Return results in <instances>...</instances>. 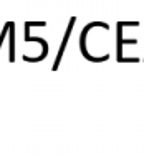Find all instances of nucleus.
Returning <instances> with one entry per match:
<instances>
[]
</instances>
